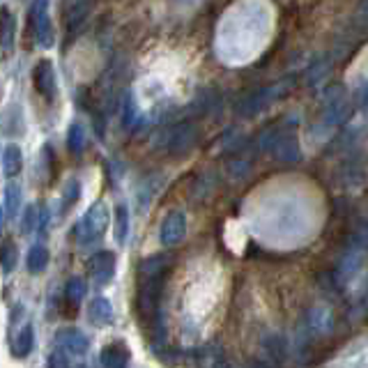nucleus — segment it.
<instances>
[{"mask_svg":"<svg viewBox=\"0 0 368 368\" xmlns=\"http://www.w3.org/2000/svg\"><path fill=\"white\" fill-rule=\"evenodd\" d=\"M106 226H109V207H106L104 202H97V205H92L83 217L79 219V224L74 228V235L81 246H88V244H94L101 235H104Z\"/></svg>","mask_w":368,"mask_h":368,"instance_id":"f257e3e1","label":"nucleus"},{"mask_svg":"<svg viewBox=\"0 0 368 368\" xmlns=\"http://www.w3.org/2000/svg\"><path fill=\"white\" fill-rule=\"evenodd\" d=\"M196 141V129L192 124H175L170 129H163L159 136H157V148H163L166 152H173V155H180V152H187Z\"/></svg>","mask_w":368,"mask_h":368,"instance_id":"f03ea898","label":"nucleus"},{"mask_svg":"<svg viewBox=\"0 0 368 368\" xmlns=\"http://www.w3.org/2000/svg\"><path fill=\"white\" fill-rule=\"evenodd\" d=\"M30 18H33L37 44H40L42 49H49L51 44H53V25H51V18H49V0H35Z\"/></svg>","mask_w":368,"mask_h":368,"instance_id":"7ed1b4c3","label":"nucleus"},{"mask_svg":"<svg viewBox=\"0 0 368 368\" xmlns=\"http://www.w3.org/2000/svg\"><path fill=\"white\" fill-rule=\"evenodd\" d=\"M270 152H272V157H276L278 161H297L300 159V145H297L293 131H276V134H272Z\"/></svg>","mask_w":368,"mask_h":368,"instance_id":"20e7f679","label":"nucleus"},{"mask_svg":"<svg viewBox=\"0 0 368 368\" xmlns=\"http://www.w3.org/2000/svg\"><path fill=\"white\" fill-rule=\"evenodd\" d=\"M116 267H118V260L113 251H99L94 253L88 263V270H90V276L97 283H109L113 276H116Z\"/></svg>","mask_w":368,"mask_h":368,"instance_id":"39448f33","label":"nucleus"},{"mask_svg":"<svg viewBox=\"0 0 368 368\" xmlns=\"http://www.w3.org/2000/svg\"><path fill=\"white\" fill-rule=\"evenodd\" d=\"M184 235H187V217H184L182 212H170L168 217L161 221V228H159L161 244L173 246L177 242H182Z\"/></svg>","mask_w":368,"mask_h":368,"instance_id":"423d86ee","label":"nucleus"},{"mask_svg":"<svg viewBox=\"0 0 368 368\" xmlns=\"http://www.w3.org/2000/svg\"><path fill=\"white\" fill-rule=\"evenodd\" d=\"M55 343H58L60 350H65L67 354H83L88 350V336L76 327H65L55 334Z\"/></svg>","mask_w":368,"mask_h":368,"instance_id":"0eeeda50","label":"nucleus"},{"mask_svg":"<svg viewBox=\"0 0 368 368\" xmlns=\"http://www.w3.org/2000/svg\"><path fill=\"white\" fill-rule=\"evenodd\" d=\"M35 88L37 92L44 94L47 99H53L55 92H58V86H55V69L49 60H42L40 65L35 67Z\"/></svg>","mask_w":368,"mask_h":368,"instance_id":"6e6552de","label":"nucleus"},{"mask_svg":"<svg viewBox=\"0 0 368 368\" xmlns=\"http://www.w3.org/2000/svg\"><path fill=\"white\" fill-rule=\"evenodd\" d=\"M101 366H109V368H122L131 361V352L129 347L124 343H111L106 345L104 350H101Z\"/></svg>","mask_w":368,"mask_h":368,"instance_id":"1a4fd4ad","label":"nucleus"},{"mask_svg":"<svg viewBox=\"0 0 368 368\" xmlns=\"http://www.w3.org/2000/svg\"><path fill=\"white\" fill-rule=\"evenodd\" d=\"M88 318L94 327H106L113 322V304L106 300V297H94L90 302V308H88Z\"/></svg>","mask_w":368,"mask_h":368,"instance_id":"9d476101","label":"nucleus"},{"mask_svg":"<svg viewBox=\"0 0 368 368\" xmlns=\"http://www.w3.org/2000/svg\"><path fill=\"white\" fill-rule=\"evenodd\" d=\"M23 168V152L18 145H8L3 150V175L14 177Z\"/></svg>","mask_w":368,"mask_h":368,"instance_id":"9b49d317","label":"nucleus"},{"mask_svg":"<svg viewBox=\"0 0 368 368\" xmlns=\"http://www.w3.org/2000/svg\"><path fill=\"white\" fill-rule=\"evenodd\" d=\"M18 207H21V187L18 184H8L3 194V221L16 217Z\"/></svg>","mask_w":368,"mask_h":368,"instance_id":"f8f14e48","label":"nucleus"},{"mask_svg":"<svg viewBox=\"0 0 368 368\" xmlns=\"http://www.w3.org/2000/svg\"><path fill=\"white\" fill-rule=\"evenodd\" d=\"M35 345V327L33 325H23L18 329L16 339H14V354L16 357H28L30 350H33Z\"/></svg>","mask_w":368,"mask_h":368,"instance_id":"ddd939ff","label":"nucleus"},{"mask_svg":"<svg viewBox=\"0 0 368 368\" xmlns=\"http://www.w3.org/2000/svg\"><path fill=\"white\" fill-rule=\"evenodd\" d=\"M308 327L313 329L315 334H329L334 327V320H332V313L327 308H315L311 311L308 315Z\"/></svg>","mask_w":368,"mask_h":368,"instance_id":"4468645a","label":"nucleus"},{"mask_svg":"<svg viewBox=\"0 0 368 368\" xmlns=\"http://www.w3.org/2000/svg\"><path fill=\"white\" fill-rule=\"evenodd\" d=\"M25 265H28V270L33 272V274H42V272L49 267V251L40 244L33 246V249L28 251V260H25Z\"/></svg>","mask_w":368,"mask_h":368,"instance_id":"2eb2a0df","label":"nucleus"},{"mask_svg":"<svg viewBox=\"0 0 368 368\" xmlns=\"http://www.w3.org/2000/svg\"><path fill=\"white\" fill-rule=\"evenodd\" d=\"M86 293H88V285L83 278H79V276H72L65 285V297L69 300V304H74V306L83 300Z\"/></svg>","mask_w":368,"mask_h":368,"instance_id":"dca6fc26","label":"nucleus"},{"mask_svg":"<svg viewBox=\"0 0 368 368\" xmlns=\"http://www.w3.org/2000/svg\"><path fill=\"white\" fill-rule=\"evenodd\" d=\"M127 235H129V209L124 205L116 207V239L118 244H124Z\"/></svg>","mask_w":368,"mask_h":368,"instance_id":"f3484780","label":"nucleus"},{"mask_svg":"<svg viewBox=\"0 0 368 368\" xmlns=\"http://www.w3.org/2000/svg\"><path fill=\"white\" fill-rule=\"evenodd\" d=\"M83 141H86L83 127H81V124H72V127H69L67 145H69V150H72L74 155H81V150H83Z\"/></svg>","mask_w":368,"mask_h":368,"instance_id":"a211bd4d","label":"nucleus"},{"mask_svg":"<svg viewBox=\"0 0 368 368\" xmlns=\"http://www.w3.org/2000/svg\"><path fill=\"white\" fill-rule=\"evenodd\" d=\"M81 196V184L79 180H69L67 187H65V194H62V212H67L69 207H74V202L79 200Z\"/></svg>","mask_w":368,"mask_h":368,"instance_id":"6ab92c4d","label":"nucleus"},{"mask_svg":"<svg viewBox=\"0 0 368 368\" xmlns=\"http://www.w3.org/2000/svg\"><path fill=\"white\" fill-rule=\"evenodd\" d=\"M263 347L267 350L270 354H276L278 359L285 354V341L281 339L278 334H270V336H265L263 339Z\"/></svg>","mask_w":368,"mask_h":368,"instance_id":"aec40b11","label":"nucleus"},{"mask_svg":"<svg viewBox=\"0 0 368 368\" xmlns=\"http://www.w3.org/2000/svg\"><path fill=\"white\" fill-rule=\"evenodd\" d=\"M14 40V18H12L10 10L3 8V49L8 51Z\"/></svg>","mask_w":368,"mask_h":368,"instance_id":"412c9836","label":"nucleus"},{"mask_svg":"<svg viewBox=\"0 0 368 368\" xmlns=\"http://www.w3.org/2000/svg\"><path fill=\"white\" fill-rule=\"evenodd\" d=\"M16 256H18L16 246L10 244V242H5V244H3V272H5V274H10V272L14 270Z\"/></svg>","mask_w":368,"mask_h":368,"instance_id":"4be33fe9","label":"nucleus"},{"mask_svg":"<svg viewBox=\"0 0 368 368\" xmlns=\"http://www.w3.org/2000/svg\"><path fill=\"white\" fill-rule=\"evenodd\" d=\"M35 221H37V209L35 207H28V212H25V217H23V233L33 231Z\"/></svg>","mask_w":368,"mask_h":368,"instance_id":"5701e85b","label":"nucleus"},{"mask_svg":"<svg viewBox=\"0 0 368 368\" xmlns=\"http://www.w3.org/2000/svg\"><path fill=\"white\" fill-rule=\"evenodd\" d=\"M62 354H67L65 350H58V352H53V354H51V357H49V361H47V364L49 366H67L69 364V361L65 359V357H62Z\"/></svg>","mask_w":368,"mask_h":368,"instance_id":"b1692460","label":"nucleus"},{"mask_svg":"<svg viewBox=\"0 0 368 368\" xmlns=\"http://www.w3.org/2000/svg\"><path fill=\"white\" fill-rule=\"evenodd\" d=\"M359 16H366V18H368V0H361V5H359Z\"/></svg>","mask_w":368,"mask_h":368,"instance_id":"393cba45","label":"nucleus"}]
</instances>
